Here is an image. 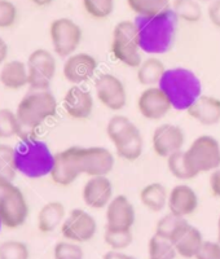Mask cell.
Returning <instances> with one entry per match:
<instances>
[{
	"instance_id": "5bb4252c",
	"label": "cell",
	"mask_w": 220,
	"mask_h": 259,
	"mask_svg": "<svg viewBox=\"0 0 220 259\" xmlns=\"http://www.w3.org/2000/svg\"><path fill=\"white\" fill-rule=\"evenodd\" d=\"M185 135L182 127L172 123H162L153 131V152L161 158H168L175 152L183 149Z\"/></svg>"
},
{
	"instance_id": "f6af8a7d",
	"label": "cell",
	"mask_w": 220,
	"mask_h": 259,
	"mask_svg": "<svg viewBox=\"0 0 220 259\" xmlns=\"http://www.w3.org/2000/svg\"><path fill=\"white\" fill-rule=\"evenodd\" d=\"M7 57H8V45L3 38H0V65L6 64Z\"/></svg>"
},
{
	"instance_id": "ac0fdd59",
	"label": "cell",
	"mask_w": 220,
	"mask_h": 259,
	"mask_svg": "<svg viewBox=\"0 0 220 259\" xmlns=\"http://www.w3.org/2000/svg\"><path fill=\"white\" fill-rule=\"evenodd\" d=\"M62 105L66 114L73 119H87L94 110V97L80 85H73L65 94Z\"/></svg>"
},
{
	"instance_id": "8d00e7d4",
	"label": "cell",
	"mask_w": 220,
	"mask_h": 259,
	"mask_svg": "<svg viewBox=\"0 0 220 259\" xmlns=\"http://www.w3.org/2000/svg\"><path fill=\"white\" fill-rule=\"evenodd\" d=\"M105 244L112 250H124L134 241V235L131 230H109L106 228L104 235Z\"/></svg>"
},
{
	"instance_id": "d590c367",
	"label": "cell",
	"mask_w": 220,
	"mask_h": 259,
	"mask_svg": "<svg viewBox=\"0 0 220 259\" xmlns=\"http://www.w3.org/2000/svg\"><path fill=\"white\" fill-rule=\"evenodd\" d=\"M21 133V122L16 112L11 109H0V138L9 139Z\"/></svg>"
},
{
	"instance_id": "9a60e30c",
	"label": "cell",
	"mask_w": 220,
	"mask_h": 259,
	"mask_svg": "<svg viewBox=\"0 0 220 259\" xmlns=\"http://www.w3.org/2000/svg\"><path fill=\"white\" fill-rule=\"evenodd\" d=\"M97 70V60L92 55L84 52L73 53L66 57L62 66L64 78L73 85H79L87 82Z\"/></svg>"
},
{
	"instance_id": "7c38bea8",
	"label": "cell",
	"mask_w": 220,
	"mask_h": 259,
	"mask_svg": "<svg viewBox=\"0 0 220 259\" xmlns=\"http://www.w3.org/2000/svg\"><path fill=\"white\" fill-rule=\"evenodd\" d=\"M97 232L96 219L82 209H74L69 212L61 224V233L69 241L82 244L88 242Z\"/></svg>"
},
{
	"instance_id": "b9f144b4",
	"label": "cell",
	"mask_w": 220,
	"mask_h": 259,
	"mask_svg": "<svg viewBox=\"0 0 220 259\" xmlns=\"http://www.w3.org/2000/svg\"><path fill=\"white\" fill-rule=\"evenodd\" d=\"M207 16L212 26L220 29V0H212L208 3Z\"/></svg>"
},
{
	"instance_id": "1f68e13d",
	"label": "cell",
	"mask_w": 220,
	"mask_h": 259,
	"mask_svg": "<svg viewBox=\"0 0 220 259\" xmlns=\"http://www.w3.org/2000/svg\"><path fill=\"white\" fill-rule=\"evenodd\" d=\"M148 250H149V259H173L178 254L173 242L157 233H154L149 240Z\"/></svg>"
},
{
	"instance_id": "d6986e66",
	"label": "cell",
	"mask_w": 220,
	"mask_h": 259,
	"mask_svg": "<svg viewBox=\"0 0 220 259\" xmlns=\"http://www.w3.org/2000/svg\"><path fill=\"white\" fill-rule=\"evenodd\" d=\"M198 196L188 184H178L168 193L167 207L170 212L187 218L198 209Z\"/></svg>"
},
{
	"instance_id": "bcb514c9",
	"label": "cell",
	"mask_w": 220,
	"mask_h": 259,
	"mask_svg": "<svg viewBox=\"0 0 220 259\" xmlns=\"http://www.w3.org/2000/svg\"><path fill=\"white\" fill-rule=\"evenodd\" d=\"M31 2L38 7H46L52 3V0H31Z\"/></svg>"
},
{
	"instance_id": "ab89813d",
	"label": "cell",
	"mask_w": 220,
	"mask_h": 259,
	"mask_svg": "<svg viewBox=\"0 0 220 259\" xmlns=\"http://www.w3.org/2000/svg\"><path fill=\"white\" fill-rule=\"evenodd\" d=\"M17 8L9 0H0V29H8L16 24Z\"/></svg>"
},
{
	"instance_id": "836d02e7",
	"label": "cell",
	"mask_w": 220,
	"mask_h": 259,
	"mask_svg": "<svg viewBox=\"0 0 220 259\" xmlns=\"http://www.w3.org/2000/svg\"><path fill=\"white\" fill-rule=\"evenodd\" d=\"M17 171L16 149L9 145L0 144V178L13 182Z\"/></svg>"
},
{
	"instance_id": "7a4b0ae2",
	"label": "cell",
	"mask_w": 220,
	"mask_h": 259,
	"mask_svg": "<svg viewBox=\"0 0 220 259\" xmlns=\"http://www.w3.org/2000/svg\"><path fill=\"white\" fill-rule=\"evenodd\" d=\"M158 85L176 110H187L202 95V84L197 74L180 66L167 69Z\"/></svg>"
},
{
	"instance_id": "681fc988",
	"label": "cell",
	"mask_w": 220,
	"mask_h": 259,
	"mask_svg": "<svg viewBox=\"0 0 220 259\" xmlns=\"http://www.w3.org/2000/svg\"><path fill=\"white\" fill-rule=\"evenodd\" d=\"M198 2H200V3H210V2H212V0H198Z\"/></svg>"
},
{
	"instance_id": "4316f807",
	"label": "cell",
	"mask_w": 220,
	"mask_h": 259,
	"mask_svg": "<svg viewBox=\"0 0 220 259\" xmlns=\"http://www.w3.org/2000/svg\"><path fill=\"white\" fill-rule=\"evenodd\" d=\"M202 233L198 228L193 226H189L184 233L179 237V240L175 242L176 253L180 256L187 259L196 258L200 249L203 245Z\"/></svg>"
},
{
	"instance_id": "4dcf8cb0",
	"label": "cell",
	"mask_w": 220,
	"mask_h": 259,
	"mask_svg": "<svg viewBox=\"0 0 220 259\" xmlns=\"http://www.w3.org/2000/svg\"><path fill=\"white\" fill-rule=\"evenodd\" d=\"M171 9L179 20L196 24L202 18V7L198 0H171Z\"/></svg>"
},
{
	"instance_id": "9c48e42d",
	"label": "cell",
	"mask_w": 220,
	"mask_h": 259,
	"mask_svg": "<svg viewBox=\"0 0 220 259\" xmlns=\"http://www.w3.org/2000/svg\"><path fill=\"white\" fill-rule=\"evenodd\" d=\"M29 217V203L20 188L9 183L0 194V223L7 230L24 226Z\"/></svg>"
},
{
	"instance_id": "4fadbf2b",
	"label": "cell",
	"mask_w": 220,
	"mask_h": 259,
	"mask_svg": "<svg viewBox=\"0 0 220 259\" xmlns=\"http://www.w3.org/2000/svg\"><path fill=\"white\" fill-rule=\"evenodd\" d=\"M173 109L167 95L159 85L145 87L138 99V110L145 119L159 121Z\"/></svg>"
},
{
	"instance_id": "603a6c76",
	"label": "cell",
	"mask_w": 220,
	"mask_h": 259,
	"mask_svg": "<svg viewBox=\"0 0 220 259\" xmlns=\"http://www.w3.org/2000/svg\"><path fill=\"white\" fill-rule=\"evenodd\" d=\"M66 218V210L60 201H51L40 209L38 214V230L41 233H51L57 230Z\"/></svg>"
},
{
	"instance_id": "e575fe53",
	"label": "cell",
	"mask_w": 220,
	"mask_h": 259,
	"mask_svg": "<svg viewBox=\"0 0 220 259\" xmlns=\"http://www.w3.org/2000/svg\"><path fill=\"white\" fill-rule=\"evenodd\" d=\"M82 4L94 20H106L114 11V0H82Z\"/></svg>"
},
{
	"instance_id": "f907efd6",
	"label": "cell",
	"mask_w": 220,
	"mask_h": 259,
	"mask_svg": "<svg viewBox=\"0 0 220 259\" xmlns=\"http://www.w3.org/2000/svg\"><path fill=\"white\" fill-rule=\"evenodd\" d=\"M128 259H136V258H135V256H132V255H129V258H128Z\"/></svg>"
},
{
	"instance_id": "ee69618b",
	"label": "cell",
	"mask_w": 220,
	"mask_h": 259,
	"mask_svg": "<svg viewBox=\"0 0 220 259\" xmlns=\"http://www.w3.org/2000/svg\"><path fill=\"white\" fill-rule=\"evenodd\" d=\"M129 255H127V254L122 253V251L119 250H110L108 251V253L104 254L103 259H128Z\"/></svg>"
},
{
	"instance_id": "f1b7e54d",
	"label": "cell",
	"mask_w": 220,
	"mask_h": 259,
	"mask_svg": "<svg viewBox=\"0 0 220 259\" xmlns=\"http://www.w3.org/2000/svg\"><path fill=\"white\" fill-rule=\"evenodd\" d=\"M136 128H138V126L128 117L115 114L109 119L108 124H106V135L115 147L122 140H124L129 134L134 133Z\"/></svg>"
},
{
	"instance_id": "3957f363",
	"label": "cell",
	"mask_w": 220,
	"mask_h": 259,
	"mask_svg": "<svg viewBox=\"0 0 220 259\" xmlns=\"http://www.w3.org/2000/svg\"><path fill=\"white\" fill-rule=\"evenodd\" d=\"M57 101L50 90H34L22 97L16 110L21 126L27 130H35L48 118L56 114Z\"/></svg>"
},
{
	"instance_id": "816d5d0a",
	"label": "cell",
	"mask_w": 220,
	"mask_h": 259,
	"mask_svg": "<svg viewBox=\"0 0 220 259\" xmlns=\"http://www.w3.org/2000/svg\"><path fill=\"white\" fill-rule=\"evenodd\" d=\"M2 227H3V226H2V223H0V228H2Z\"/></svg>"
},
{
	"instance_id": "ba28073f",
	"label": "cell",
	"mask_w": 220,
	"mask_h": 259,
	"mask_svg": "<svg viewBox=\"0 0 220 259\" xmlns=\"http://www.w3.org/2000/svg\"><path fill=\"white\" fill-rule=\"evenodd\" d=\"M50 38L55 53L66 59L71 56L82 43V27L68 17L53 20L50 25Z\"/></svg>"
},
{
	"instance_id": "8992f818",
	"label": "cell",
	"mask_w": 220,
	"mask_h": 259,
	"mask_svg": "<svg viewBox=\"0 0 220 259\" xmlns=\"http://www.w3.org/2000/svg\"><path fill=\"white\" fill-rule=\"evenodd\" d=\"M55 154L50 148L36 139L22 142L16 149V163L20 172L29 178H41L50 175Z\"/></svg>"
},
{
	"instance_id": "e0dca14e",
	"label": "cell",
	"mask_w": 220,
	"mask_h": 259,
	"mask_svg": "<svg viewBox=\"0 0 220 259\" xmlns=\"http://www.w3.org/2000/svg\"><path fill=\"white\" fill-rule=\"evenodd\" d=\"M113 197V184L108 175L91 177L83 186V202L91 209H105Z\"/></svg>"
},
{
	"instance_id": "74e56055",
	"label": "cell",
	"mask_w": 220,
	"mask_h": 259,
	"mask_svg": "<svg viewBox=\"0 0 220 259\" xmlns=\"http://www.w3.org/2000/svg\"><path fill=\"white\" fill-rule=\"evenodd\" d=\"M27 245L17 240H9L0 244V259H29Z\"/></svg>"
},
{
	"instance_id": "6da1fadb",
	"label": "cell",
	"mask_w": 220,
	"mask_h": 259,
	"mask_svg": "<svg viewBox=\"0 0 220 259\" xmlns=\"http://www.w3.org/2000/svg\"><path fill=\"white\" fill-rule=\"evenodd\" d=\"M139 43L143 52L150 56L163 55L173 46L178 31L179 18L172 9L150 17H138L135 20Z\"/></svg>"
},
{
	"instance_id": "83f0119b",
	"label": "cell",
	"mask_w": 220,
	"mask_h": 259,
	"mask_svg": "<svg viewBox=\"0 0 220 259\" xmlns=\"http://www.w3.org/2000/svg\"><path fill=\"white\" fill-rule=\"evenodd\" d=\"M114 148L118 156L124 161L132 162L140 158L144 149V139L139 127Z\"/></svg>"
},
{
	"instance_id": "7bdbcfd3",
	"label": "cell",
	"mask_w": 220,
	"mask_h": 259,
	"mask_svg": "<svg viewBox=\"0 0 220 259\" xmlns=\"http://www.w3.org/2000/svg\"><path fill=\"white\" fill-rule=\"evenodd\" d=\"M208 186H210V191L214 194V197L220 198V167L210 172Z\"/></svg>"
},
{
	"instance_id": "ffe728a7",
	"label": "cell",
	"mask_w": 220,
	"mask_h": 259,
	"mask_svg": "<svg viewBox=\"0 0 220 259\" xmlns=\"http://www.w3.org/2000/svg\"><path fill=\"white\" fill-rule=\"evenodd\" d=\"M185 112L202 126H215L220 122V99L201 95Z\"/></svg>"
},
{
	"instance_id": "30bf717a",
	"label": "cell",
	"mask_w": 220,
	"mask_h": 259,
	"mask_svg": "<svg viewBox=\"0 0 220 259\" xmlns=\"http://www.w3.org/2000/svg\"><path fill=\"white\" fill-rule=\"evenodd\" d=\"M57 64L52 53L38 48L27 59L29 87L34 90H50V84L56 74Z\"/></svg>"
},
{
	"instance_id": "d6a6232c",
	"label": "cell",
	"mask_w": 220,
	"mask_h": 259,
	"mask_svg": "<svg viewBox=\"0 0 220 259\" xmlns=\"http://www.w3.org/2000/svg\"><path fill=\"white\" fill-rule=\"evenodd\" d=\"M167 159V167L168 171L171 172L173 178L176 179L183 180H191L193 178H196L197 175L194 174L193 171L191 170V167L187 163V159L184 156V150H179V152H175L173 154H171Z\"/></svg>"
},
{
	"instance_id": "d4e9b609",
	"label": "cell",
	"mask_w": 220,
	"mask_h": 259,
	"mask_svg": "<svg viewBox=\"0 0 220 259\" xmlns=\"http://www.w3.org/2000/svg\"><path fill=\"white\" fill-rule=\"evenodd\" d=\"M167 188L162 183H149L140 191V202L152 212H159L167 206Z\"/></svg>"
},
{
	"instance_id": "484cf974",
	"label": "cell",
	"mask_w": 220,
	"mask_h": 259,
	"mask_svg": "<svg viewBox=\"0 0 220 259\" xmlns=\"http://www.w3.org/2000/svg\"><path fill=\"white\" fill-rule=\"evenodd\" d=\"M191 226L187 221V218L183 217H178V215L168 212L167 215H164L157 222L156 226V233L162 236L164 239L170 240L171 242H175L179 240L180 236L187 231V228Z\"/></svg>"
},
{
	"instance_id": "44dd1931",
	"label": "cell",
	"mask_w": 220,
	"mask_h": 259,
	"mask_svg": "<svg viewBox=\"0 0 220 259\" xmlns=\"http://www.w3.org/2000/svg\"><path fill=\"white\" fill-rule=\"evenodd\" d=\"M0 83L4 89L16 91L29 85V71L27 64L20 60L7 61L0 70Z\"/></svg>"
},
{
	"instance_id": "cb8c5ba5",
	"label": "cell",
	"mask_w": 220,
	"mask_h": 259,
	"mask_svg": "<svg viewBox=\"0 0 220 259\" xmlns=\"http://www.w3.org/2000/svg\"><path fill=\"white\" fill-rule=\"evenodd\" d=\"M166 70L167 69L158 57L150 56L147 60H143L136 68V77L141 85L153 87V85L159 84Z\"/></svg>"
},
{
	"instance_id": "c3c4849f",
	"label": "cell",
	"mask_w": 220,
	"mask_h": 259,
	"mask_svg": "<svg viewBox=\"0 0 220 259\" xmlns=\"http://www.w3.org/2000/svg\"><path fill=\"white\" fill-rule=\"evenodd\" d=\"M217 242L220 244V215L219 219H217Z\"/></svg>"
},
{
	"instance_id": "52a82bcc",
	"label": "cell",
	"mask_w": 220,
	"mask_h": 259,
	"mask_svg": "<svg viewBox=\"0 0 220 259\" xmlns=\"http://www.w3.org/2000/svg\"><path fill=\"white\" fill-rule=\"evenodd\" d=\"M187 163L196 175L211 172L220 167V144L211 135L196 138L184 150Z\"/></svg>"
},
{
	"instance_id": "60d3db41",
	"label": "cell",
	"mask_w": 220,
	"mask_h": 259,
	"mask_svg": "<svg viewBox=\"0 0 220 259\" xmlns=\"http://www.w3.org/2000/svg\"><path fill=\"white\" fill-rule=\"evenodd\" d=\"M196 259H220V244L215 241H203Z\"/></svg>"
},
{
	"instance_id": "7dc6e473",
	"label": "cell",
	"mask_w": 220,
	"mask_h": 259,
	"mask_svg": "<svg viewBox=\"0 0 220 259\" xmlns=\"http://www.w3.org/2000/svg\"><path fill=\"white\" fill-rule=\"evenodd\" d=\"M9 183H12V182H9V180L2 179V178H0V194L3 193V192H4V189H6L7 187H8V184H9Z\"/></svg>"
},
{
	"instance_id": "f35d334b",
	"label": "cell",
	"mask_w": 220,
	"mask_h": 259,
	"mask_svg": "<svg viewBox=\"0 0 220 259\" xmlns=\"http://www.w3.org/2000/svg\"><path fill=\"white\" fill-rule=\"evenodd\" d=\"M55 259H83L82 247L76 242L73 241H61L57 242L53 250Z\"/></svg>"
},
{
	"instance_id": "f546056e",
	"label": "cell",
	"mask_w": 220,
	"mask_h": 259,
	"mask_svg": "<svg viewBox=\"0 0 220 259\" xmlns=\"http://www.w3.org/2000/svg\"><path fill=\"white\" fill-rule=\"evenodd\" d=\"M126 3L138 17H150L171 8V0H126Z\"/></svg>"
},
{
	"instance_id": "277c9868",
	"label": "cell",
	"mask_w": 220,
	"mask_h": 259,
	"mask_svg": "<svg viewBox=\"0 0 220 259\" xmlns=\"http://www.w3.org/2000/svg\"><path fill=\"white\" fill-rule=\"evenodd\" d=\"M112 55L124 66L136 69L141 64V48L139 43L135 21H119L112 32Z\"/></svg>"
},
{
	"instance_id": "8fae6325",
	"label": "cell",
	"mask_w": 220,
	"mask_h": 259,
	"mask_svg": "<svg viewBox=\"0 0 220 259\" xmlns=\"http://www.w3.org/2000/svg\"><path fill=\"white\" fill-rule=\"evenodd\" d=\"M95 94L97 100L112 112H119L127 104L126 87L114 74L105 73L99 75L95 82Z\"/></svg>"
},
{
	"instance_id": "5b68a950",
	"label": "cell",
	"mask_w": 220,
	"mask_h": 259,
	"mask_svg": "<svg viewBox=\"0 0 220 259\" xmlns=\"http://www.w3.org/2000/svg\"><path fill=\"white\" fill-rule=\"evenodd\" d=\"M79 175L88 178L108 175L114 168V154L104 147H71L66 149Z\"/></svg>"
},
{
	"instance_id": "2e32d148",
	"label": "cell",
	"mask_w": 220,
	"mask_h": 259,
	"mask_svg": "<svg viewBox=\"0 0 220 259\" xmlns=\"http://www.w3.org/2000/svg\"><path fill=\"white\" fill-rule=\"evenodd\" d=\"M135 219V207L124 194L114 196L106 206V228L109 230H132Z\"/></svg>"
},
{
	"instance_id": "7402d4cb",
	"label": "cell",
	"mask_w": 220,
	"mask_h": 259,
	"mask_svg": "<svg viewBox=\"0 0 220 259\" xmlns=\"http://www.w3.org/2000/svg\"><path fill=\"white\" fill-rule=\"evenodd\" d=\"M50 177L52 182L59 187H69L78 179L79 174L74 167L66 149L55 154Z\"/></svg>"
}]
</instances>
